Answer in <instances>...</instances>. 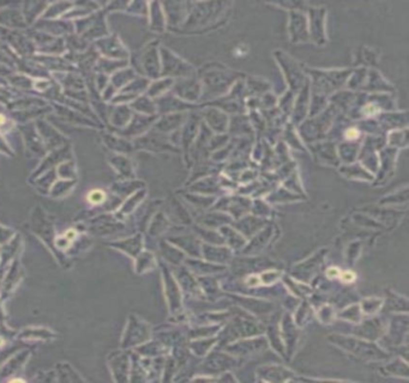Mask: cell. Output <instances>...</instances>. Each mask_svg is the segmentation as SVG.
<instances>
[{
    "label": "cell",
    "instance_id": "3957f363",
    "mask_svg": "<svg viewBox=\"0 0 409 383\" xmlns=\"http://www.w3.org/2000/svg\"><path fill=\"white\" fill-rule=\"evenodd\" d=\"M49 4L47 3H25L23 4V20L25 24H32L34 22L40 20L42 13L45 12Z\"/></svg>",
    "mask_w": 409,
    "mask_h": 383
},
{
    "label": "cell",
    "instance_id": "52a82bcc",
    "mask_svg": "<svg viewBox=\"0 0 409 383\" xmlns=\"http://www.w3.org/2000/svg\"><path fill=\"white\" fill-rule=\"evenodd\" d=\"M9 82L14 86H20V88H31L34 81L30 77L25 74H13L11 73L9 77Z\"/></svg>",
    "mask_w": 409,
    "mask_h": 383
},
{
    "label": "cell",
    "instance_id": "5b68a950",
    "mask_svg": "<svg viewBox=\"0 0 409 383\" xmlns=\"http://www.w3.org/2000/svg\"><path fill=\"white\" fill-rule=\"evenodd\" d=\"M61 75H64V77L57 78L58 84L60 83V85L65 86V88H74L77 91L78 89H83V86H84V81L81 75L72 73V72H65V73L61 72Z\"/></svg>",
    "mask_w": 409,
    "mask_h": 383
},
{
    "label": "cell",
    "instance_id": "8992f818",
    "mask_svg": "<svg viewBox=\"0 0 409 383\" xmlns=\"http://www.w3.org/2000/svg\"><path fill=\"white\" fill-rule=\"evenodd\" d=\"M66 42H67V47L70 48L71 50H74L75 53H82L86 50L88 48V41L84 40L82 37H79V36H75V35H67V39H66Z\"/></svg>",
    "mask_w": 409,
    "mask_h": 383
},
{
    "label": "cell",
    "instance_id": "277c9868",
    "mask_svg": "<svg viewBox=\"0 0 409 383\" xmlns=\"http://www.w3.org/2000/svg\"><path fill=\"white\" fill-rule=\"evenodd\" d=\"M72 5H74V4H71V3H53V4H49V5L47 6V9L45 10V12L42 13V16L40 17V20L50 21V20H53V18H57V17H59V16L63 17L64 14L71 9Z\"/></svg>",
    "mask_w": 409,
    "mask_h": 383
},
{
    "label": "cell",
    "instance_id": "7a4b0ae2",
    "mask_svg": "<svg viewBox=\"0 0 409 383\" xmlns=\"http://www.w3.org/2000/svg\"><path fill=\"white\" fill-rule=\"evenodd\" d=\"M0 25H4L6 29H12V30L27 27L21 11L16 9H0Z\"/></svg>",
    "mask_w": 409,
    "mask_h": 383
},
{
    "label": "cell",
    "instance_id": "30bf717a",
    "mask_svg": "<svg viewBox=\"0 0 409 383\" xmlns=\"http://www.w3.org/2000/svg\"><path fill=\"white\" fill-rule=\"evenodd\" d=\"M346 135H347V138L354 139V138H357L359 133H358V131H355V129H349V131H347Z\"/></svg>",
    "mask_w": 409,
    "mask_h": 383
},
{
    "label": "cell",
    "instance_id": "ba28073f",
    "mask_svg": "<svg viewBox=\"0 0 409 383\" xmlns=\"http://www.w3.org/2000/svg\"><path fill=\"white\" fill-rule=\"evenodd\" d=\"M106 197L107 195L102 189H93L89 192L88 195H86V199H88L89 204L100 205L106 201Z\"/></svg>",
    "mask_w": 409,
    "mask_h": 383
},
{
    "label": "cell",
    "instance_id": "7c38bea8",
    "mask_svg": "<svg viewBox=\"0 0 409 383\" xmlns=\"http://www.w3.org/2000/svg\"><path fill=\"white\" fill-rule=\"evenodd\" d=\"M6 124V118H5V115H3V114H0V128L3 127L4 125Z\"/></svg>",
    "mask_w": 409,
    "mask_h": 383
},
{
    "label": "cell",
    "instance_id": "9c48e42d",
    "mask_svg": "<svg viewBox=\"0 0 409 383\" xmlns=\"http://www.w3.org/2000/svg\"><path fill=\"white\" fill-rule=\"evenodd\" d=\"M108 75L103 74V73H97L96 77H95V85L99 88L100 90H102L103 88H106L108 85Z\"/></svg>",
    "mask_w": 409,
    "mask_h": 383
},
{
    "label": "cell",
    "instance_id": "8fae6325",
    "mask_svg": "<svg viewBox=\"0 0 409 383\" xmlns=\"http://www.w3.org/2000/svg\"><path fill=\"white\" fill-rule=\"evenodd\" d=\"M342 278H343V280H346V281H352V280H354V274L353 273H345L342 276Z\"/></svg>",
    "mask_w": 409,
    "mask_h": 383
},
{
    "label": "cell",
    "instance_id": "4fadbf2b",
    "mask_svg": "<svg viewBox=\"0 0 409 383\" xmlns=\"http://www.w3.org/2000/svg\"><path fill=\"white\" fill-rule=\"evenodd\" d=\"M2 344H3V340H0V345H2Z\"/></svg>",
    "mask_w": 409,
    "mask_h": 383
},
{
    "label": "cell",
    "instance_id": "6da1fadb",
    "mask_svg": "<svg viewBox=\"0 0 409 383\" xmlns=\"http://www.w3.org/2000/svg\"><path fill=\"white\" fill-rule=\"evenodd\" d=\"M96 52H100L102 58H107V59H124L125 50L122 48L121 43L119 42L118 37L115 36H106L97 40L95 42Z\"/></svg>",
    "mask_w": 409,
    "mask_h": 383
}]
</instances>
